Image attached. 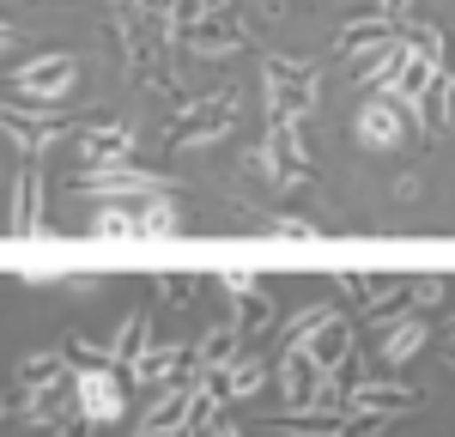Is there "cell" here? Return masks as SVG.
Here are the masks:
<instances>
[{"mask_svg":"<svg viewBox=\"0 0 455 437\" xmlns=\"http://www.w3.org/2000/svg\"><path fill=\"white\" fill-rule=\"evenodd\" d=\"M212 437H243L237 425H225V419H212Z\"/></svg>","mask_w":455,"mask_h":437,"instance_id":"ab89813d","label":"cell"},{"mask_svg":"<svg viewBox=\"0 0 455 437\" xmlns=\"http://www.w3.org/2000/svg\"><path fill=\"white\" fill-rule=\"evenodd\" d=\"M334 286H340V298H347L352 310L364 316V304H371V298H377V291H383L388 280H383V274L371 280V274H352V267H340V274H334Z\"/></svg>","mask_w":455,"mask_h":437,"instance_id":"f1b7e54d","label":"cell"},{"mask_svg":"<svg viewBox=\"0 0 455 437\" xmlns=\"http://www.w3.org/2000/svg\"><path fill=\"white\" fill-rule=\"evenodd\" d=\"M298 353H310V359L322 364V370H334V364H340V359L352 353V322H347V310H334V316L315 328V334L304 340V346H298Z\"/></svg>","mask_w":455,"mask_h":437,"instance_id":"5bb4252c","label":"cell"},{"mask_svg":"<svg viewBox=\"0 0 455 437\" xmlns=\"http://www.w3.org/2000/svg\"><path fill=\"white\" fill-rule=\"evenodd\" d=\"M388 36H395V25H388V19H377V12H371V19H352L347 31L334 36V55H340V61H352V55L377 49V43H388Z\"/></svg>","mask_w":455,"mask_h":437,"instance_id":"603a6c76","label":"cell"},{"mask_svg":"<svg viewBox=\"0 0 455 437\" xmlns=\"http://www.w3.org/2000/svg\"><path fill=\"white\" fill-rule=\"evenodd\" d=\"M134 152V128L128 122H92L85 134H79V158H85V171H98V164H122Z\"/></svg>","mask_w":455,"mask_h":437,"instance_id":"8fae6325","label":"cell"},{"mask_svg":"<svg viewBox=\"0 0 455 437\" xmlns=\"http://www.w3.org/2000/svg\"><path fill=\"white\" fill-rule=\"evenodd\" d=\"M0 128L25 146V152H43V146H55L61 134H68V115H55V109H12V104H0Z\"/></svg>","mask_w":455,"mask_h":437,"instance_id":"ba28073f","label":"cell"},{"mask_svg":"<svg viewBox=\"0 0 455 437\" xmlns=\"http://www.w3.org/2000/svg\"><path fill=\"white\" fill-rule=\"evenodd\" d=\"M419 346H425V316L413 310V316H401V322H395V328L383 334V359L371 364V377H395V370L413 359Z\"/></svg>","mask_w":455,"mask_h":437,"instance_id":"4fadbf2b","label":"cell"},{"mask_svg":"<svg viewBox=\"0 0 455 437\" xmlns=\"http://www.w3.org/2000/svg\"><path fill=\"white\" fill-rule=\"evenodd\" d=\"M0 413H6V401H0Z\"/></svg>","mask_w":455,"mask_h":437,"instance_id":"f6af8a7d","label":"cell"},{"mask_svg":"<svg viewBox=\"0 0 455 437\" xmlns=\"http://www.w3.org/2000/svg\"><path fill=\"white\" fill-rule=\"evenodd\" d=\"M274 225H280V231H291V237H315L310 218H274Z\"/></svg>","mask_w":455,"mask_h":437,"instance_id":"f35d334b","label":"cell"},{"mask_svg":"<svg viewBox=\"0 0 455 437\" xmlns=\"http://www.w3.org/2000/svg\"><path fill=\"white\" fill-rule=\"evenodd\" d=\"M98 432V425H85V419H79V413H73V419H61V425H55V437H92Z\"/></svg>","mask_w":455,"mask_h":437,"instance_id":"74e56055","label":"cell"},{"mask_svg":"<svg viewBox=\"0 0 455 437\" xmlns=\"http://www.w3.org/2000/svg\"><path fill=\"white\" fill-rule=\"evenodd\" d=\"M358 146H395L401 140V109H395V98H371V104L358 109Z\"/></svg>","mask_w":455,"mask_h":437,"instance_id":"e0dca14e","label":"cell"},{"mask_svg":"<svg viewBox=\"0 0 455 437\" xmlns=\"http://www.w3.org/2000/svg\"><path fill=\"white\" fill-rule=\"evenodd\" d=\"M146 346H152V310H128L122 328H116V340H109V364H116V370H128Z\"/></svg>","mask_w":455,"mask_h":437,"instance_id":"ac0fdd59","label":"cell"},{"mask_svg":"<svg viewBox=\"0 0 455 437\" xmlns=\"http://www.w3.org/2000/svg\"><path fill=\"white\" fill-rule=\"evenodd\" d=\"M274 432H285V437H340V432H347V413L291 407V413H274Z\"/></svg>","mask_w":455,"mask_h":437,"instance_id":"ffe728a7","label":"cell"},{"mask_svg":"<svg viewBox=\"0 0 455 437\" xmlns=\"http://www.w3.org/2000/svg\"><path fill=\"white\" fill-rule=\"evenodd\" d=\"M73 55H36L12 73V109H49L55 98L73 91Z\"/></svg>","mask_w":455,"mask_h":437,"instance_id":"6da1fadb","label":"cell"},{"mask_svg":"<svg viewBox=\"0 0 455 437\" xmlns=\"http://www.w3.org/2000/svg\"><path fill=\"white\" fill-rule=\"evenodd\" d=\"M61 359L79 364V370H98V364H109V346H92V340H68V346H61Z\"/></svg>","mask_w":455,"mask_h":437,"instance_id":"1f68e13d","label":"cell"},{"mask_svg":"<svg viewBox=\"0 0 455 437\" xmlns=\"http://www.w3.org/2000/svg\"><path fill=\"white\" fill-rule=\"evenodd\" d=\"M164 437H195V425H176V432H164Z\"/></svg>","mask_w":455,"mask_h":437,"instance_id":"60d3db41","label":"cell"},{"mask_svg":"<svg viewBox=\"0 0 455 437\" xmlns=\"http://www.w3.org/2000/svg\"><path fill=\"white\" fill-rule=\"evenodd\" d=\"M158 298H164V304H188V298H195V274H164V280H158Z\"/></svg>","mask_w":455,"mask_h":437,"instance_id":"d6a6232c","label":"cell"},{"mask_svg":"<svg viewBox=\"0 0 455 437\" xmlns=\"http://www.w3.org/2000/svg\"><path fill=\"white\" fill-rule=\"evenodd\" d=\"M437 298H443V280H437V274H431V280H413V310H431V304H437Z\"/></svg>","mask_w":455,"mask_h":437,"instance_id":"836d02e7","label":"cell"},{"mask_svg":"<svg viewBox=\"0 0 455 437\" xmlns=\"http://www.w3.org/2000/svg\"><path fill=\"white\" fill-rule=\"evenodd\" d=\"M322 383H328V370L310 359V353H280V389H285V407H315L322 401Z\"/></svg>","mask_w":455,"mask_h":437,"instance_id":"30bf717a","label":"cell"},{"mask_svg":"<svg viewBox=\"0 0 455 437\" xmlns=\"http://www.w3.org/2000/svg\"><path fill=\"white\" fill-rule=\"evenodd\" d=\"M25 419H31L36 432H55V425L68 419V389H61V383H55V389H36V395H31V413H25Z\"/></svg>","mask_w":455,"mask_h":437,"instance_id":"4316f807","label":"cell"},{"mask_svg":"<svg viewBox=\"0 0 455 437\" xmlns=\"http://www.w3.org/2000/svg\"><path fill=\"white\" fill-rule=\"evenodd\" d=\"M188 370H195V353H188V346H146L122 377H134V383H176V377H188Z\"/></svg>","mask_w":455,"mask_h":437,"instance_id":"7c38bea8","label":"cell"},{"mask_svg":"<svg viewBox=\"0 0 455 437\" xmlns=\"http://www.w3.org/2000/svg\"><path fill=\"white\" fill-rule=\"evenodd\" d=\"M450 364H455V359H450Z\"/></svg>","mask_w":455,"mask_h":437,"instance_id":"bcb514c9","label":"cell"},{"mask_svg":"<svg viewBox=\"0 0 455 437\" xmlns=\"http://www.w3.org/2000/svg\"><path fill=\"white\" fill-rule=\"evenodd\" d=\"M225 0H171V25L176 31H188L195 19H207V12H219Z\"/></svg>","mask_w":455,"mask_h":437,"instance_id":"4dcf8cb0","label":"cell"},{"mask_svg":"<svg viewBox=\"0 0 455 437\" xmlns=\"http://www.w3.org/2000/svg\"><path fill=\"white\" fill-rule=\"evenodd\" d=\"M61 364H68L61 353H31V359L19 364V383H25L31 395L36 389H55V383H61Z\"/></svg>","mask_w":455,"mask_h":437,"instance_id":"83f0119b","label":"cell"},{"mask_svg":"<svg viewBox=\"0 0 455 437\" xmlns=\"http://www.w3.org/2000/svg\"><path fill=\"white\" fill-rule=\"evenodd\" d=\"M6 36H12V25H0V43H6Z\"/></svg>","mask_w":455,"mask_h":437,"instance_id":"b9f144b4","label":"cell"},{"mask_svg":"<svg viewBox=\"0 0 455 437\" xmlns=\"http://www.w3.org/2000/svg\"><path fill=\"white\" fill-rule=\"evenodd\" d=\"M231 122H237V98H225V91H219V98H201V104L176 122L171 140L176 146H212L219 134H231Z\"/></svg>","mask_w":455,"mask_h":437,"instance_id":"8992f818","label":"cell"},{"mask_svg":"<svg viewBox=\"0 0 455 437\" xmlns=\"http://www.w3.org/2000/svg\"><path fill=\"white\" fill-rule=\"evenodd\" d=\"M310 109H315V68L310 61H285V55H274V61H267V115L304 122Z\"/></svg>","mask_w":455,"mask_h":437,"instance_id":"3957f363","label":"cell"},{"mask_svg":"<svg viewBox=\"0 0 455 437\" xmlns=\"http://www.w3.org/2000/svg\"><path fill=\"white\" fill-rule=\"evenodd\" d=\"M19 237H31L36 225H43V171H36V158L19 171V188H12V218H6Z\"/></svg>","mask_w":455,"mask_h":437,"instance_id":"9a60e30c","label":"cell"},{"mask_svg":"<svg viewBox=\"0 0 455 437\" xmlns=\"http://www.w3.org/2000/svg\"><path fill=\"white\" fill-rule=\"evenodd\" d=\"M340 407L347 413H383V419H395V413H413L419 407V389L413 383H395V377H364Z\"/></svg>","mask_w":455,"mask_h":437,"instance_id":"52a82bcc","label":"cell"},{"mask_svg":"<svg viewBox=\"0 0 455 437\" xmlns=\"http://www.w3.org/2000/svg\"><path fill=\"white\" fill-rule=\"evenodd\" d=\"M79 195H92V201H128V195H171V182L152 177V171H128V164H98V171H85V177L73 182Z\"/></svg>","mask_w":455,"mask_h":437,"instance_id":"5b68a950","label":"cell"},{"mask_svg":"<svg viewBox=\"0 0 455 437\" xmlns=\"http://www.w3.org/2000/svg\"><path fill=\"white\" fill-rule=\"evenodd\" d=\"M176 201L171 195H146V207H134V237H176Z\"/></svg>","mask_w":455,"mask_h":437,"instance_id":"d4e9b609","label":"cell"},{"mask_svg":"<svg viewBox=\"0 0 455 437\" xmlns=\"http://www.w3.org/2000/svg\"><path fill=\"white\" fill-rule=\"evenodd\" d=\"M450 334H455V316H450Z\"/></svg>","mask_w":455,"mask_h":437,"instance_id":"ee69618b","label":"cell"},{"mask_svg":"<svg viewBox=\"0 0 455 437\" xmlns=\"http://www.w3.org/2000/svg\"><path fill=\"white\" fill-rule=\"evenodd\" d=\"M73 407H79V419H85V425H116V419H128L122 370H116V364L79 370V377H73Z\"/></svg>","mask_w":455,"mask_h":437,"instance_id":"7a4b0ae2","label":"cell"},{"mask_svg":"<svg viewBox=\"0 0 455 437\" xmlns=\"http://www.w3.org/2000/svg\"><path fill=\"white\" fill-rule=\"evenodd\" d=\"M182 49H195V55H231V49H243V25H237V12H207V19H195L188 31H176Z\"/></svg>","mask_w":455,"mask_h":437,"instance_id":"9c48e42d","label":"cell"},{"mask_svg":"<svg viewBox=\"0 0 455 437\" xmlns=\"http://www.w3.org/2000/svg\"><path fill=\"white\" fill-rule=\"evenodd\" d=\"M450 104H455V85L443 79V73H431V85L413 98V109H419V122H425V134H431V140H443V134H450Z\"/></svg>","mask_w":455,"mask_h":437,"instance_id":"d6986e66","label":"cell"},{"mask_svg":"<svg viewBox=\"0 0 455 437\" xmlns=\"http://www.w3.org/2000/svg\"><path fill=\"white\" fill-rule=\"evenodd\" d=\"M188 353H195V370H219V364H231L243 353V340H237L231 322H219L212 334H201V346H188Z\"/></svg>","mask_w":455,"mask_h":437,"instance_id":"cb8c5ba5","label":"cell"},{"mask_svg":"<svg viewBox=\"0 0 455 437\" xmlns=\"http://www.w3.org/2000/svg\"><path fill=\"white\" fill-rule=\"evenodd\" d=\"M134 437H164V432H134Z\"/></svg>","mask_w":455,"mask_h":437,"instance_id":"7bdbcfd3","label":"cell"},{"mask_svg":"<svg viewBox=\"0 0 455 437\" xmlns=\"http://www.w3.org/2000/svg\"><path fill=\"white\" fill-rule=\"evenodd\" d=\"M219 286H225V291H231V298H237V291L261 286V280H255V274H243V267H225V274H219Z\"/></svg>","mask_w":455,"mask_h":437,"instance_id":"e575fe53","label":"cell"},{"mask_svg":"<svg viewBox=\"0 0 455 437\" xmlns=\"http://www.w3.org/2000/svg\"><path fill=\"white\" fill-rule=\"evenodd\" d=\"M401 55H407V43L401 36H388V43H377V49H364V55H352L347 61V79L352 85H388V73L401 68Z\"/></svg>","mask_w":455,"mask_h":437,"instance_id":"2e32d148","label":"cell"},{"mask_svg":"<svg viewBox=\"0 0 455 437\" xmlns=\"http://www.w3.org/2000/svg\"><path fill=\"white\" fill-rule=\"evenodd\" d=\"M413 12V0H377V19H388V25H401Z\"/></svg>","mask_w":455,"mask_h":437,"instance_id":"d590c367","label":"cell"},{"mask_svg":"<svg viewBox=\"0 0 455 437\" xmlns=\"http://www.w3.org/2000/svg\"><path fill=\"white\" fill-rule=\"evenodd\" d=\"M92 231H98V237H134V213H128V207H98V218H92Z\"/></svg>","mask_w":455,"mask_h":437,"instance_id":"f546056e","label":"cell"},{"mask_svg":"<svg viewBox=\"0 0 455 437\" xmlns=\"http://www.w3.org/2000/svg\"><path fill=\"white\" fill-rule=\"evenodd\" d=\"M437 73L455 85V36H443V49H437Z\"/></svg>","mask_w":455,"mask_h":437,"instance_id":"8d00e7d4","label":"cell"},{"mask_svg":"<svg viewBox=\"0 0 455 437\" xmlns=\"http://www.w3.org/2000/svg\"><path fill=\"white\" fill-rule=\"evenodd\" d=\"M261 171L280 182H310V146L298 134L291 115H267V152H261Z\"/></svg>","mask_w":455,"mask_h":437,"instance_id":"277c9868","label":"cell"},{"mask_svg":"<svg viewBox=\"0 0 455 437\" xmlns=\"http://www.w3.org/2000/svg\"><path fill=\"white\" fill-rule=\"evenodd\" d=\"M364 316H371V328H395L401 316H413V280H388V286L364 304Z\"/></svg>","mask_w":455,"mask_h":437,"instance_id":"44dd1931","label":"cell"},{"mask_svg":"<svg viewBox=\"0 0 455 437\" xmlns=\"http://www.w3.org/2000/svg\"><path fill=\"white\" fill-rule=\"evenodd\" d=\"M328 316H334L328 304H310V310H298V316H291L285 328H274V340H280V353H291V346H304V340H310V334H315L322 322H328Z\"/></svg>","mask_w":455,"mask_h":437,"instance_id":"484cf974","label":"cell"},{"mask_svg":"<svg viewBox=\"0 0 455 437\" xmlns=\"http://www.w3.org/2000/svg\"><path fill=\"white\" fill-rule=\"evenodd\" d=\"M231 328H237V340H255V334H267V328H274V304H267V291H261V286L237 291Z\"/></svg>","mask_w":455,"mask_h":437,"instance_id":"7402d4cb","label":"cell"}]
</instances>
